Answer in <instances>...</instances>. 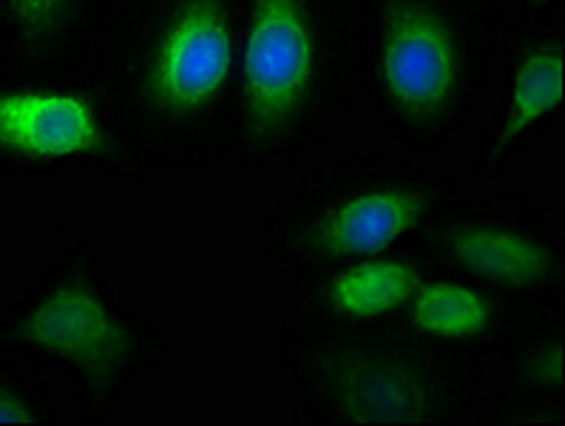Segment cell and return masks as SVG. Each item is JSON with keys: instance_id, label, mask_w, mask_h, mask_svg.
I'll list each match as a JSON object with an SVG mask.
<instances>
[{"instance_id": "obj_2", "label": "cell", "mask_w": 565, "mask_h": 426, "mask_svg": "<svg viewBox=\"0 0 565 426\" xmlns=\"http://www.w3.org/2000/svg\"><path fill=\"white\" fill-rule=\"evenodd\" d=\"M509 21V0H355V77L386 137L409 151L458 140Z\"/></svg>"}, {"instance_id": "obj_16", "label": "cell", "mask_w": 565, "mask_h": 426, "mask_svg": "<svg viewBox=\"0 0 565 426\" xmlns=\"http://www.w3.org/2000/svg\"><path fill=\"white\" fill-rule=\"evenodd\" d=\"M0 290H3V270H0Z\"/></svg>"}, {"instance_id": "obj_1", "label": "cell", "mask_w": 565, "mask_h": 426, "mask_svg": "<svg viewBox=\"0 0 565 426\" xmlns=\"http://www.w3.org/2000/svg\"><path fill=\"white\" fill-rule=\"evenodd\" d=\"M245 0H111L88 72L166 171L227 162Z\"/></svg>"}, {"instance_id": "obj_12", "label": "cell", "mask_w": 565, "mask_h": 426, "mask_svg": "<svg viewBox=\"0 0 565 426\" xmlns=\"http://www.w3.org/2000/svg\"><path fill=\"white\" fill-rule=\"evenodd\" d=\"M500 370L480 424L563 426L565 424V307H534L512 339L500 347Z\"/></svg>"}, {"instance_id": "obj_11", "label": "cell", "mask_w": 565, "mask_h": 426, "mask_svg": "<svg viewBox=\"0 0 565 426\" xmlns=\"http://www.w3.org/2000/svg\"><path fill=\"white\" fill-rule=\"evenodd\" d=\"M433 265L418 247L301 270L294 287L299 319L339 327H395Z\"/></svg>"}, {"instance_id": "obj_9", "label": "cell", "mask_w": 565, "mask_h": 426, "mask_svg": "<svg viewBox=\"0 0 565 426\" xmlns=\"http://www.w3.org/2000/svg\"><path fill=\"white\" fill-rule=\"evenodd\" d=\"M500 94L469 160L475 180L494 182L548 140L563 114L565 18H514L500 43Z\"/></svg>"}, {"instance_id": "obj_7", "label": "cell", "mask_w": 565, "mask_h": 426, "mask_svg": "<svg viewBox=\"0 0 565 426\" xmlns=\"http://www.w3.org/2000/svg\"><path fill=\"white\" fill-rule=\"evenodd\" d=\"M94 171L120 185L166 171L88 68L0 61V173Z\"/></svg>"}, {"instance_id": "obj_3", "label": "cell", "mask_w": 565, "mask_h": 426, "mask_svg": "<svg viewBox=\"0 0 565 426\" xmlns=\"http://www.w3.org/2000/svg\"><path fill=\"white\" fill-rule=\"evenodd\" d=\"M359 97L355 0H245L227 162L296 166Z\"/></svg>"}, {"instance_id": "obj_10", "label": "cell", "mask_w": 565, "mask_h": 426, "mask_svg": "<svg viewBox=\"0 0 565 426\" xmlns=\"http://www.w3.org/2000/svg\"><path fill=\"white\" fill-rule=\"evenodd\" d=\"M534 307L540 305H523L466 276L433 267L415 287L395 327L435 350L483 364L489 355L500 353Z\"/></svg>"}, {"instance_id": "obj_13", "label": "cell", "mask_w": 565, "mask_h": 426, "mask_svg": "<svg viewBox=\"0 0 565 426\" xmlns=\"http://www.w3.org/2000/svg\"><path fill=\"white\" fill-rule=\"evenodd\" d=\"M111 0H0V61L86 68Z\"/></svg>"}, {"instance_id": "obj_8", "label": "cell", "mask_w": 565, "mask_h": 426, "mask_svg": "<svg viewBox=\"0 0 565 426\" xmlns=\"http://www.w3.org/2000/svg\"><path fill=\"white\" fill-rule=\"evenodd\" d=\"M426 262L523 305L565 296L563 216L537 196L469 200L440 211L415 242Z\"/></svg>"}, {"instance_id": "obj_14", "label": "cell", "mask_w": 565, "mask_h": 426, "mask_svg": "<svg viewBox=\"0 0 565 426\" xmlns=\"http://www.w3.org/2000/svg\"><path fill=\"white\" fill-rule=\"evenodd\" d=\"M61 420L52 384L34 366L23 364V359L0 364V424L54 426Z\"/></svg>"}, {"instance_id": "obj_15", "label": "cell", "mask_w": 565, "mask_h": 426, "mask_svg": "<svg viewBox=\"0 0 565 426\" xmlns=\"http://www.w3.org/2000/svg\"><path fill=\"white\" fill-rule=\"evenodd\" d=\"M514 18H565V0H509Z\"/></svg>"}, {"instance_id": "obj_6", "label": "cell", "mask_w": 565, "mask_h": 426, "mask_svg": "<svg viewBox=\"0 0 565 426\" xmlns=\"http://www.w3.org/2000/svg\"><path fill=\"white\" fill-rule=\"evenodd\" d=\"M463 196L446 177L386 157H341L307 171L273 202L262 251L296 274L366 259L418 242Z\"/></svg>"}, {"instance_id": "obj_5", "label": "cell", "mask_w": 565, "mask_h": 426, "mask_svg": "<svg viewBox=\"0 0 565 426\" xmlns=\"http://www.w3.org/2000/svg\"><path fill=\"white\" fill-rule=\"evenodd\" d=\"M166 353V333L120 294L86 242L63 247L0 316V355L61 373L86 426L117 418Z\"/></svg>"}, {"instance_id": "obj_4", "label": "cell", "mask_w": 565, "mask_h": 426, "mask_svg": "<svg viewBox=\"0 0 565 426\" xmlns=\"http://www.w3.org/2000/svg\"><path fill=\"white\" fill-rule=\"evenodd\" d=\"M313 426H452L480 409L483 364L424 344L398 327H339L294 316L276 344Z\"/></svg>"}]
</instances>
